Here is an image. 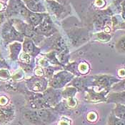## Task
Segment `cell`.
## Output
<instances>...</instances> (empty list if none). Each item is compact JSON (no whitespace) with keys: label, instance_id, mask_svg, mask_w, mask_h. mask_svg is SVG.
<instances>
[{"label":"cell","instance_id":"obj_1","mask_svg":"<svg viewBox=\"0 0 125 125\" xmlns=\"http://www.w3.org/2000/svg\"><path fill=\"white\" fill-rule=\"evenodd\" d=\"M44 99L49 107L57 105L62 99V93L58 92L53 89H48L44 92Z\"/></svg>","mask_w":125,"mask_h":125},{"label":"cell","instance_id":"obj_2","mask_svg":"<svg viewBox=\"0 0 125 125\" xmlns=\"http://www.w3.org/2000/svg\"><path fill=\"white\" fill-rule=\"evenodd\" d=\"M118 82L119 80L114 77L102 76L96 77V79H95L94 82V85L100 87L102 89H105L106 90H109L112 84Z\"/></svg>","mask_w":125,"mask_h":125},{"label":"cell","instance_id":"obj_3","mask_svg":"<svg viewBox=\"0 0 125 125\" xmlns=\"http://www.w3.org/2000/svg\"><path fill=\"white\" fill-rule=\"evenodd\" d=\"M37 115L41 119V120L44 123H51L53 122L57 119V114L54 112L52 110L49 109L47 108L37 109Z\"/></svg>","mask_w":125,"mask_h":125},{"label":"cell","instance_id":"obj_4","mask_svg":"<svg viewBox=\"0 0 125 125\" xmlns=\"http://www.w3.org/2000/svg\"><path fill=\"white\" fill-rule=\"evenodd\" d=\"M14 111L11 106H7L0 108V124H4L12 120Z\"/></svg>","mask_w":125,"mask_h":125},{"label":"cell","instance_id":"obj_5","mask_svg":"<svg viewBox=\"0 0 125 125\" xmlns=\"http://www.w3.org/2000/svg\"><path fill=\"white\" fill-rule=\"evenodd\" d=\"M108 92V91L104 90L101 92H96L93 89H89L87 91L88 95L87 98L89 102H106V98L105 94Z\"/></svg>","mask_w":125,"mask_h":125},{"label":"cell","instance_id":"obj_6","mask_svg":"<svg viewBox=\"0 0 125 125\" xmlns=\"http://www.w3.org/2000/svg\"><path fill=\"white\" fill-rule=\"evenodd\" d=\"M106 102L125 104V91L110 93L106 98Z\"/></svg>","mask_w":125,"mask_h":125},{"label":"cell","instance_id":"obj_7","mask_svg":"<svg viewBox=\"0 0 125 125\" xmlns=\"http://www.w3.org/2000/svg\"><path fill=\"white\" fill-rule=\"evenodd\" d=\"M24 118L30 122L31 124L34 125H43L44 123L41 120L39 116L37 115V110L33 111V110H28L26 111L24 113Z\"/></svg>","mask_w":125,"mask_h":125},{"label":"cell","instance_id":"obj_8","mask_svg":"<svg viewBox=\"0 0 125 125\" xmlns=\"http://www.w3.org/2000/svg\"><path fill=\"white\" fill-rule=\"evenodd\" d=\"M27 7L34 12H43L45 11L44 7L38 0H23Z\"/></svg>","mask_w":125,"mask_h":125},{"label":"cell","instance_id":"obj_9","mask_svg":"<svg viewBox=\"0 0 125 125\" xmlns=\"http://www.w3.org/2000/svg\"><path fill=\"white\" fill-rule=\"evenodd\" d=\"M3 37L7 39H15L19 37V34L17 31L14 29V27H11L10 24H6L4 27H3V31H2Z\"/></svg>","mask_w":125,"mask_h":125},{"label":"cell","instance_id":"obj_10","mask_svg":"<svg viewBox=\"0 0 125 125\" xmlns=\"http://www.w3.org/2000/svg\"><path fill=\"white\" fill-rule=\"evenodd\" d=\"M44 14H39V13L38 14V13L29 11L27 17L28 18L29 23L32 26H37L42 22L43 19H44Z\"/></svg>","mask_w":125,"mask_h":125},{"label":"cell","instance_id":"obj_11","mask_svg":"<svg viewBox=\"0 0 125 125\" xmlns=\"http://www.w3.org/2000/svg\"><path fill=\"white\" fill-rule=\"evenodd\" d=\"M52 29V24L48 19H44L42 21V22L39 24L37 27V32L42 33V34H47L49 33L50 31Z\"/></svg>","mask_w":125,"mask_h":125},{"label":"cell","instance_id":"obj_12","mask_svg":"<svg viewBox=\"0 0 125 125\" xmlns=\"http://www.w3.org/2000/svg\"><path fill=\"white\" fill-rule=\"evenodd\" d=\"M35 80L36 81L31 83V86L30 87V89L35 92H40L44 91L47 87L46 82L42 81V79H35Z\"/></svg>","mask_w":125,"mask_h":125},{"label":"cell","instance_id":"obj_13","mask_svg":"<svg viewBox=\"0 0 125 125\" xmlns=\"http://www.w3.org/2000/svg\"><path fill=\"white\" fill-rule=\"evenodd\" d=\"M47 4H49V7L50 8V10L52 11V12L56 14L57 17H59L61 13L64 11V8L63 7L59 4V3H57V1H47Z\"/></svg>","mask_w":125,"mask_h":125},{"label":"cell","instance_id":"obj_14","mask_svg":"<svg viewBox=\"0 0 125 125\" xmlns=\"http://www.w3.org/2000/svg\"><path fill=\"white\" fill-rule=\"evenodd\" d=\"M115 109H112V112L118 118L125 121V104H115Z\"/></svg>","mask_w":125,"mask_h":125},{"label":"cell","instance_id":"obj_15","mask_svg":"<svg viewBox=\"0 0 125 125\" xmlns=\"http://www.w3.org/2000/svg\"><path fill=\"white\" fill-rule=\"evenodd\" d=\"M107 125H125V121L116 116L112 112L108 118Z\"/></svg>","mask_w":125,"mask_h":125},{"label":"cell","instance_id":"obj_16","mask_svg":"<svg viewBox=\"0 0 125 125\" xmlns=\"http://www.w3.org/2000/svg\"><path fill=\"white\" fill-rule=\"evenodd\" d=\"M77 92V89L74 87H68L65 90H64L62 92V96H63L65 99H69L74 97V94Z\"/></svg>","mask_w":125,"mask_h":125},{"label":"cell","instance_id":"obj_17","mask_svg":"<svg viewBox=\"0 0 125 125\" xmlns=\"http://www.w3.org/2000/svg\"><path fill=\"white\" fill-rule=\"evenodd\" d=\"M34 48H35V47L31 39H25L24 43V50L25 52L31 53L34 51Z\"/></svg>","mask_w":125,"mask_h":125},{"label":"cell","instance_id":"obj_18","mask_svg":"<svg viewBox=\"0 0 125 125\" xmlns=\"http://www.w3.org/2000/svg\"><path fill=\"white\" fill-rule=\"evenodd\" d=\"M116 48L119 52L125 53V37H122L118 40L116 44Z\"/></svg>","mask_w":125,"mask_h":125},{"label":"cell","instance_id":"obj_19","mask_svg":"<svg viewBox=\"0 0 125 125\" xmlns=\"http://www.w3.org/2000/svg\"><path fill=\"white\" fill-rule=\"evenodd\" d=\"M112 89L113 91H115V92H122V91H125V79L121 81L120 82H119L118 84H115Z\"/></svg>","mask_w":125,"mask_h":125},{"label":"cell","instance_id":"obj_20","mask_svg":"<svg viewBox=\"0 0 125 125\" xmlns=\"http://www.w3.org/2000/svg\"><path fill=\"white\" fill-rule=\"evenodd\" d=\"M98 36V38L99 40L102 41V42H107V41H109V39H111V36L108 34H106L104 32H102V33H99L97 34Z\"/></svg>","mask_w":125,"mask_h":125},{"label":"cell","instance_id":"obj_21","mask_svg":"<svg viewBox=\"0 0 125 125\" xmlns=\"http://www.w3.org/2000/svg\"><path fill=\"white\" fill-rule=\"evenodd\" d=\"M22 60H24V61H25V62H27H27H29V57L28 55H27L26 54H23L22 55H21V58Z\"/></svg>","mask_w":125,"mask_h":125},{"label":"cell","instance_id":"obj_22","mask_svg":"<svg viewBox=\"0 0 125 125\" xmlns=\"http://www.w3.org/2000/svg\"><path fill=\"white\" fill-rule=\"evenodd\" d=\"M66 120L67 119H65V121H60L58 125H70V122Z\"/></svg>","mask_w":125,"mask_h":125},{"label":"cell","instance_id":"obj_23","mask_svg":"<svg viewBox=\"0 0 125 125\" xmlns=\"http://www.w3.org/2000/svg\"><path fill=\"white\" fill-rule=\"evenodd\" d=\"M122 7H123V12L125 13V1L123 3V5H122Z\"/></svg>","mask_w":125,"mask_h":125},{"label":"cell","instance_id":"obj_24","mask_svg":"<svg viewBox=\"0 0 125 125\" xmlns=\"http://www.w3.org/2000/svg\"><path fill=\"white\" fill-rule=\"evenodd\" d=\"M3 9H4V6H3V4H0V10H3Z\"/></svg>","mask_w":125,"mask_h":125},{"label":"cell","instance_id":"obj_25","mask_svg":"<svg viewBox=\"0 0 125 125\" xmlns=\"http://www.w3.org/2000/svg\"><path fill=\"white\" fill-rule=\"evenodd\" d=\"M5 1H7V0H5Z\"/></svg>","mask_w":125,"mask_h":125}]
</instances>
